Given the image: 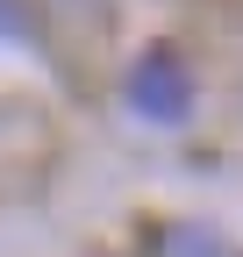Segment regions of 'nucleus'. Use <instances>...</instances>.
Wrapping results in <instances>:
<instances>
[{
    "instance_id": "nucleus-1",
    "label": "nucleus",
    "mask_w": 243,
    "mask_h": 257,
    "mask_svg": "<svg viewBox=\"0 0 243 257\" xmlns=\"http://www.w3.org/2000/svg\"><path fill=\"white\" fill-rule=\"evenodd\" d=\"M129 107L143 121H186L193 107V72L179 50H143L136 72H129Z\"/></svg>"
},
{
    "instance_id": "nucleus-2",
    "label": "nucleus",
    "mask_w": 243,
    "mask_h": 257,
    "mask_svg": "<svg viewBox=\"0 0 243 257\" xmlns=\"http://www.w3.org/2000/svg\"><path fill=\"white\" fill-rule=\"evenodd\" d=\"M22 29H29V22H22V15L8 8V0H0V36H22Z\"/></svg>"
}]
</instances>
